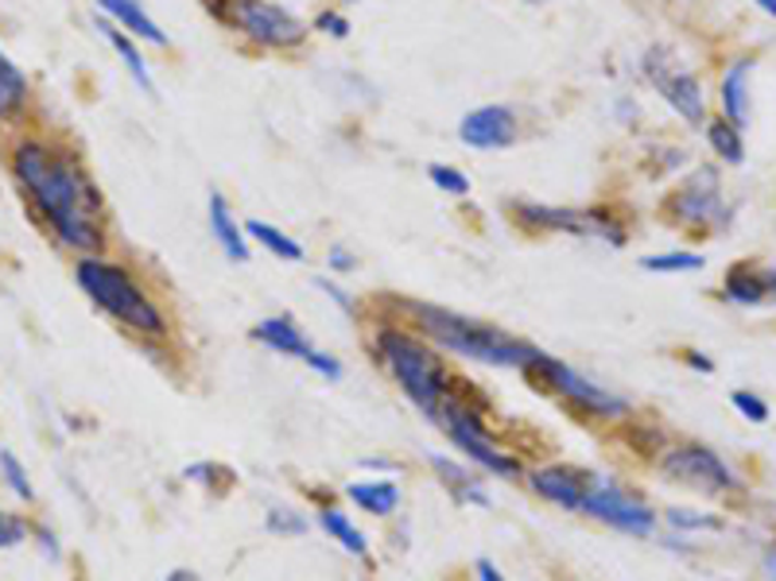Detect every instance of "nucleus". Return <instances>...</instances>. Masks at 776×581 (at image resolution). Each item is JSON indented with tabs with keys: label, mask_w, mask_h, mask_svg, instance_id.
Segmentation results:
<instances>
[{
	"label": "nucleus",
	"mask_w": 776,
	"mask_h": 581,
	"mask_svg": "<svg viewBox=\"0 0 776 581\" xmlns=\"http://www.w3.org/2000/svg\"><path fill=\"white\" fill-rule=\"evenodd\" d=\"M12 168H16L20 183L36 198V206L51 221V230L59 233L63 245H71L74 252H98L101 240H106L98 230L101 202L74 163L47 151L44 144L27 140L12 156Z\"/></svg>",
	"instance_id": "nucleus-1"
},
{
	"label": "nucleus",
	"mask_w": 776,
	"mask_h": 581,
	"mask_svg": "<svg viewBox=\"0 0 776 581\" xmlns=\"http://www.w3.org/2000/svg\"><path fill=\"white\" fill-rule=\"evenodd\" d=\"M411 314H416V322H420L423 334L435 337L443 349L458 353V357H470V361L528 372L535 364V357H540L535 345L520 342V337L505 334V330L490 326V322L455 314V310L431 307V302H416Z\"/></svg>",
	"instance_id": "nucleus-2"
},
{
	"label": "nucleus",
	"mask_w": 776,
	"mask_h": 581,
	"mask_svg": "<svg viewBox=\"0 0 776 581\" xmlns=\"http://www.w3.org/2000/svg\"><path fill=\"white\" fill-rule=\"evenodd\" d=\"M74 275H78L82 290H86L89 299L98 302L106 314H113L121 326L136 330V334H148V337H160L163 330H168L160 307L144 295L140 283H136L125 268H116V264H109V260L89 256V260H78Z\"/></svg>",
	"instance_id": "nucleus-3"
},
{
	"label": "nucleus",
	"mask_w": 776,
	"mask_h": 581,
	"mask_svg": "<svg viewBox=\"0 0 776 581\" xmlns=\"http://www.w3.org/2000/svg\"><path fill=\"white\" fill-rule=\"evenodd\" d=\"M377 353L393 369V376L401 380L411 404L420 407L428 419H435L446 392H451V376H446L439 353L423 345L420 337L404 334V330H381L377 334Z\"/></svg>",
	"instance_id": "nucleus-4"
},
{
	"label": "nucleus",
	"mask_w": 776,
	"mask_h": 581,
	"mask_svg": "<svg viewBox=\"0 0 776 581\" xmlns=\"http://www.w3.org/2000/svg\"><path fill=\"white\" fill-rule=\"evenodd\" d=\"M210 9L260 47H299L307 39L304 20L272 0H210Z\"/></svg>",
	"instance_id": "nucleus-5"
},
{
	"label": "nucleus",
	"mask_w": 776,
	"mask_h": 581,
	"mask_svg": "<svg viewBox=\"0 0 776 581\" xmlns=\"http://www.w3.org/2000/svg\"><path fill=\"white\" fill-rule=\"evenodd\" d=\"M435 423H443V431L451 434V442H455V446L463 449L470 461H478L485 473H493V477H520V461L513 458V454H505V449H501L497 442H493L490 434L482 431V419H478L473 411H466L463 404H455V399H451V392H446L443 407H439Z\"/></svg>",
	"instance_id": "nucleus-6"
},
{
	"label": "nucleus",
	"mask_w": 776,
	"mask_h": 581,
	"mask_svg": "<svg viewBox=\"0 0 776 581\" xmlns=\"http://www.w3.org/2000/svg\"><path fill=\"white\" fill-rule=\"evenodd\" d=\"M528 372L544 380V387L559 392L563 399H571L582 415H594V419H625V415H629V399L614 396V392H606L602 384H590L587 376H579V372L559 364L555 357H547V353H540Z\"/></svg>",
	"instance_id": "nucleus-7"
},
{
	"label": "nucleus",
	"mask_w": 776,
	"mask_h": 581,
	"mask_svg": "<svg viewBox=\"0 0 776 581\" xmlns=\"http://www.w3.org/2000/svg\"><path fill=\"white\" fill-rule=\"evenodd\" d=\"M587 516L602 520L606 528H617L625 535H652L656 528V511L649 508L644 500L629 496L614 477H602V473H587Z\"/></svg>",
	"instance_id": "nucleus-8"
},
{
	"label": "nucleus",
	"mask_w": 776,
	"mask_h": 581,
	"mask_svg": "<svg viewBox=\"0 0 776 581\" xmlns=\"http://www.w3.org/2000/svg\"><path fill=\"white\" fill-rule=\"evenodd\" d=\"M644 74H649V82L656 86V94L668 97V106L676 109L683 121L688 124L706 121L703 86H699L695 74L676 59V51H668V47H652V51L644 54Z\"/></svg>",
	"instance_id": "nucleus-9"
},
{
	"label": "nucleus",
	"mask_w": 776,
	"mask_h": 581,
	"mask_svg": "<svg viewBox=\"0 0 776 581\" xmlns=\"http://www.w3.org/2000/svg\"><path fill=\"white\" fill-rule=\"evenodd\" d=\"M661 473L679 484H691L699 493H738L741 481L714 449L706 446H672L661 454Z\"/></svg>",
	"instance_id": "nucleus-10"
},
{
	"label": "nucleus",
	"mask_w": 776,
	"mask_h": 581,
	"mask_svg": "<svg viewBox=\"0 0 776 581\" xmlns=\"http://www.w3.org/2000/svg\"><path fill=\"white\" fill-rule=\"evenodd\" d=\"M517 218L525 221L528 230H559V233H579V237H609L614 245H621L625 233L609 213L599 210H552V206H517Z\"/></svg>",
	"instance_id": "nucleus-11"
},
{
	"label": "nucleus",
	"mask_w": 776,
	"mask_h": 581,
	"mask_svg": "<svg viewBox=\"0 0 776 581\" xmlns=\"http://www.w3.org/2000/svg\"><path fill=\"white\" fill-rule=\"evenodd\" d=\"M668 210L679 225H691V230H703V225L723 221V186H718V171L714 168L695 171L688 183L672 194Z\"/></svg>",
	"instance_id": "nucleus-12"
},
{
	"label": "nucleus",
	"mask_w": 776,
	"mask_h": 581,
	"mask_svg": "<svg viewBox=\"0 0 776 581\" xmlns=\"http://www.w3.org/2000/svg\"><path fill=\"white\" fill-rule=\"evenodd\" d=\"M458 136H463L466 148H478V151L509 148V144L517 140V116H513L509 106H482L463 116Z\"/></svg>",
	"instance_id": "nucleus-13"
},
{
	"label": "nucleus",
	"mask_w": 776,
	"mask_h": 581,
	"mask_svg": "<svg viewBox=\"0 0 776 581\" xmlns=\"http://www.w3.org/2000/svg\"><path fill=\"white\" fill-rule=\"evenodd\" d=\"M528 484H532L544 500L563 504L567 511L587 508V473H582V469H559V466L532 469V473H528Z\"/></svg>",
	"instance_id": "nucleus-14"
},
{
	"label": "nucleus",
	"mask_w": 776,
	"mask_h": 581,
	"mask_svg": "<svg viewBox=\"0 0 776 581\" xmlns=\"http://www.w3.org/2000/svg\"><path fill=\"white\" fill-rule=\"evenodd\" d=\"M750 71H753V59H738L723 78V109L734 128H746V124H750Z\"/></svg>",
	"instance_id": "nucleus-15"
},
{
	"label": "nucleus",
	"mask_w": 776,
	"mask_h": 581,
	"mask_svg": "<svg viewBox=\"0 0 776 581\" xmlns=\"http://www.w3.org/2000/svg\"><path fill=\"white\" fill-rule=\"evenodd\" d=\"M98 9L109 12V20H116V24H125L133 36H140L144 44L152 47H168V36H163V27L156 24L148 12H144L140 0H98Z\"/></svg>",
	"instance_id": "nucleus-16"
},
{
	"label": "nucleus",
	"mask_w": 776,
	"mask_h": 581,
	"mask_svg": "<svg viewBox=\"0 0 776 581\" xmlns=\"http://www.w3.org/2000/svg\"><path fill=\"white\" fill-rule=\"evenodd\" d=\"M252 337L264 345H272L276 353H287V357H299V361H311L315 345L307 342L299 330H295V322H287V318H264V322H257L252 326Z\"/></svg>",
	"instance_id": "nucleus-17"
},
{
	"label": "nucleus",
	"mask_w": 776,
	"mask_h": 581,
	"mask_svg": "<svg viewBox=\"0 0 776 581\" xmlns=\"http://www.w3.org/2000/svg\"><path fill=\"white\" fill-rule=\"evenodd\" d=\"M210 225H214V237H218V245L225 248V256L230 260H237V264H245L249 260V245H245V233H242V225L233 221V213H230V206H225V198H210Z\"/></svg>",
	"instance_id": "nucleus-18"
},
{
	"label": "nucleus",
	"mask_w": 776,
	"mask_h": 581,
	"mask_svg": "<svg viewBox=\"0 0 776 581\" xmlns=\"http://www.w3.org/2000/svg\"><path fill=\"white\" fill-rule=\"evenodd\" d=\"M773 295V275H761L753 268H738L726 275V299L741 302V307H757Z\"/></svg>",
	"instance_id": "nucleus-19"
},
{
	"label": "nucleus",
	"mask_w": 776,
	"mask_h": 581,
	"mask_svg": "<svg viewBox=\"0 0 776 581\" xmlns=\"http://www.w3.org/2000/svg\"><path fill=\"white\" fill-rule=\"evenodd\" d=\"M346 493L357 508L373 511V516H393L396 504H401V489H396L393 481H361V484H349Z\"/></svg>",
	"instance_id": "nucleus-20"
},
{
	"label": "nucleus",
	"mask_w": 776,
	"mask_h": 581,
	"mask_svg": "<svg viewBox=\"0 0 776 581\" xmlns=\"http://www.w3.org/2000/svg\"><path fill=\"white\" fill-rule=\"evenodd\" d=\"M98 27H101V36H106L109 44H113V51L121 54V59H125L128 74H133V78L140 82L144 89H152V74H148V62L140 59V51H136V47H133V39H128L125 32H116V27L106 20V12H101V16H98Z\"/></svg>",
	"instance_id": "nucleus-21"
},
{
	"label": "nucleus",
	"mask_w": 776,
	"mask_h": 581,
	"mask_svg": "<svg viewBox=\"0 0 776 581\" xmlns=\"http://www.w3.org/2000/svg\"><path fill=\"white\" fill-rule=\"evenodd\" d=\"M431 466L439 469V473H443V481L451 484V489H455V496L458 500H473V504H490V496H485V489L478 481H473L470 473H466L463 466H455V461L451 458H443V454H435V458H431Z\"/></svg>",
	"instance_id": "nucleus-22"
},
{
	"label": "nucleus",
	"mask_w": 776,
	"mask_h": 581,
	"mask_svg": "<svg viewBox=\"0 0 776 581\" xmlns=\"http://www.w3.org/2000/svg\"><path fill=\"white\" fill-rule=\"evenodd\" d=\"M319 528L327 531L331 539H338V543L346 546L349 555H366V551H369L366 535H361V531H357L338 508H322V511H319Z\"/></svg>",
	"instance_id": "nucleus-23"
},
{
	"label": "nucleus",
	"mask_w": 776,
	"mask_h": 581,
	"mask_svg": "<svg viewBox=\"0 0 776 581\" xmlns=\"http://www.w3.org/2000/svg\"><path fill=\"white\" fill-rule=\"evenodd\" d=\"M245 230H249V237L260 240L268 252H276L280 260H304V245H299V240H292L287 233H280L276 225H268V221H249Z\"/></svg>",
	"instance_id": "nucleus-24"
},
{
	"label": "nucleus",
	"mask_w": 776,
	"mask_h": 581,
	"mask_svg": "<svg viewBox=\"0 0 776 581\" xmlns=\"http://www.w3.org/2000/svg\"><path fill=\"white\" fill-rule=\"evenodd\" d=\"M27 97V82L24 74L12 66L9 59H4V51H0V116H12L20 113V106H24Z\"/></svg>",
	"instance_id": "nucleus-25"
},
{
	"label": "nucleus",
	"mask_w": 776,
	"mask_h": 581,
	"mask_svg": "<svg viewBox=\"0 0 776 581\" xmlns=\"http://www.w3.org/2000/svg\"><path fill=\"white\" fill-rule=\"evenodd\" d=\"M706 140H711V148L718 151L726 163H734V168H738L741 159H746V148H741V128H734L730 121H711V128H706Z\"/></svg>",
	"instance_id": "nucleus-26"
},
{
	"label": "nucleus",
	"mask_w": 776,
	"mask_h": 581,
	"mask_svg": "<svg viewBox=\"0 0 776 581\" xmlns=\"http://www.w3.org/2000/svg\"><path fill=\"white\" fill-rule=\"evenodd\" d=\"M644 272H699L703 256L699 252H664V256H644Z\"/></svg>",
	"instance_id": "nucleus-27"
},
{
	"label": "nucleus",
	"mask_w": 776,
	"mask_h": 581,
	"mask_svg": "<svg viewBox=\"0 0 776 581\" xmlns=\"http://www.w3.org/2000/svg\"><path fill=\"white\" fill-rule=\"evenodd\" d=\"M0 473H4V484H9L20 500H36V489H32V481H27L24 466H20L16 454H9V449H0Z\"/></svg>",
	"instance_id": "nucleus-28"
},
{
	"label": "nucleus",
	"mask_w": 776,
	"mask_h": 581,
	"mask_svg": "<svg viewBox=\"0 0 776 581\" xmlns=\"http://www.w3.org/2000/svg\"><path fill=\"white\" fill-rule=\"evenodd\" d=\"M431 183L439 186V190H446V194H470V178L463 175V171H455V168H443V163H431Z\"/></svg>",
	"instance_id": "nucleus-29"
},
{
	"label": "nucleus",
	"mask_w": 776,
	"mask_h": 581,
	"mask_svg": "<svg viewBox=\"0 0 776 581\" xmlns=\"http://www.w3.org/2000/svg\"><path fill=\"white\" fill-rule=\"evenodd\" d=\"M668 523L672 528H688V531H718L723 528V520H714V516H699V511H683V508H672Z\"/></svg>",
	"instance_id": "nucleus-30"
},
{
	"label": "nucleus",
	"mask_w": 776,
	"mask_h": 581,
	"mask_svg": "<svg viewBox=\"0 0 776 581\" xmlns=\"http://www.w3.org/2000/svg\"><path fill=\"white\" fill-rule=\"evenodd\" d=\"M734 407H738L750 423H765L768 419V407H765V399H757L753 392H734Z\"/></svg>",
	"instance_id": "nucleus-31"
},
{
	"label": "nucleus",
	"mask_w": 776,
	"mask_h": 581,
	"mask_svg": "<svg viewBox=\"0 0 776 581\" xmlns=\"http://www.w3.org/2000/svg\"><path fill=\"white\" fill-rule=\"evenodd\" d=\"M268 528H272V531H287V535H304L307 523H304V516H287L284 508H272V516H268Z\"/></svg>",
	"instance_id": "nucleus-32"
},
{
	"label": "nucleus",
	"mask_w": 776,
	"mask_h": 581,
	"mask_svg": "<svg viewBox=\"0 0 776 581\" xmlns=\"http://www.w3.org/2000/svg\"><path fill=\"white\" fill-rule=\"evenodd\" d=\"M24 543V523L9 511H0V551H9V546Z\"/></svg>",
	"instance_id": "nucleus-33"
},
{
	"label": "nucleus",
	"mask_w": 776,
	"mask_h": 581,
	"mask_svg": "<svg viewBox=\"0 0 776 581\" xmlns=\"http://www.w3.org/2000/svg\"><path fill=\"white\" fill-rule=\"evenodd\" d=\"M307 364H311V369L319 372V376H327V380H338L342 376V364L334 361V357H327V353H319V349L311 353V361H307Z\"/></svg>",
	"instance_id": "nucleus-34"
},
{
	"label": "nucleus",
	"mask_w": 776,
	"mask_h": 581,
	"mask_svg": "<svg viewBox=\"0 0 776 581\" xmlns=\"http://www.w3.org/2000/svg\"><path fill=\"white\" fill-rule=\"evenodd\" d=\"M319 27H322V32H331V36H338V39L349 32V24L338 16V12H322V16H319Z\"/></svg>",
	"instance_id": "nucleus-35"
},
{
	"label": "nucleus",
	"mask_w": 776,
	"mask_h": 581,
	"mask_svg": "<svg viewBox=\"0 0 776 581\" xmlns=\"http://www.w3.org/2000/svg\"><path fill=\"white\" fill-rule=\"evenodd\" d=\"M319 287H322V290H327V295H331V299H334V302H338V307H342V310H354V302H349V299H346V295H342V287H334V283H327V280H319Z\"/></svg>",
	"instance_id": "nucleus-36"
},
{
	"label": "nucleus",
	"mask_w": 776,
	"mask_h": 581,
	"mask_svg": "<svg viewBox=\"0 0 776 581\" xmlns=\"http://www.w3.org/2000/svg\"><path fill=\"white\" fill-rule=\"evenodd\" d=\"M478 578H482V581H505V578H501V570L490 563V558H482V563H478Z\"/></svg>",
	"instance_id": "nucleus-37"
},
{
	"label": "nucleus",
	"mask_w": 776,
	"mask_h": 581,
	"mask_svg": "<svg viewBox=\"0 0 776 581\" xmlns=\"http://www.w3.org/2000/svg\"><path fill=\"white\" fill-rule=\"evenodd\" d=\"M331 268H334V272H349V268H354V260H349L342 248H334V252H331Z\"/></svg>",
	"instance_id": "nucleus-38"
},
{
	"label": "nucleus",
	"mask_w": 776,
	"mask_h": 581,
	"mask_svg": "<svg viewBox=\"0 0 776 581\" xmlns=\"http://www.w3.org/2000/svg\"><path fill=\"white\" fill-rule=\"evenodd\" d=\"M688 361H691V364H695V369H703V372H711V369H714V364H711V361H706V357H699V353H691Z\"/></svg>",
	"instance_id": "nucleus-39"
},
{
	"label": "nucleus",
	"mask_w": 776,
	"mask_h": 581,
	"mask_svg": "<svg viewBox=\"0 0 776 581\" xmlns=\"http://www.w3.org/2000/svg\"><path fill=\"white\" fill-rule=\"evenodd\" d=\"M39 539H44V551H47V555H51V558H59V546H54V539L47 535V531H44V535H39Z\"/></svg>",
	"instance_id": "nucleus-40"
},
{
	"label": "nucleus",
	"mask_w": 776,
	"mask_h": 581,
	"mask_svg": "<svg viewBox=\"0 0 776 581\" xmlns=\"http://www.w3.org/2000/svg\"><path fill=\"white\" fill-rule=\"evenodd\" d=\"M168 581H195V573H190V570H175Z\"/></svg>",
	"instance_id": "nucleus-41"
},
{
	"label": "nucleus",
	"mask_w": 776,
	"mask_h": 581,
	"mask_svg": "<svg viewBox=\"0 0 776 581\" xmlns=\"http://www.w3.org/2000/svg\"><path fill=\"white\" fill-rule=\"evenodd\" d=\"M761 12H768V16H776V0H757Z\"/></svg>",
	"instance_id": "nucleus-42"
},
{
	"label": "nucleus",
	"mask_w": 776,
	"mask_h": 581,
	"mask_svg": "<svg viewBox=\"0 0 776 581\" xmlns=\"http://www.w3.org/2000/svg\"><path fill=\"white\" fill-rule=\"evenodd\" d=\"M768 578L776 581V551H773V555H768Z\"/></svg>",
	"instance_id": "nucleus-43"
}]
</instances>
